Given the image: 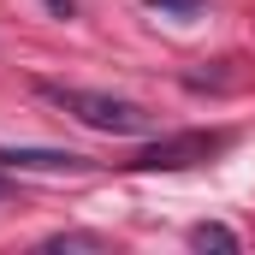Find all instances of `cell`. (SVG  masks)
Instances as JSON below:
<instances>
[{"label":"cell","instance_id":"obj_6","mask_svg":"<svg viewBox=\"0 0 255 255\" xmlns=\"http://www.w3.org/2000/svg\"><path fill=\"white\" fill-rule=\"evenodd\" d=\"M148 12H172V18H202V0H148Z\"/></svg>","mask_w":255,"mask_h":255},{"label":"cell","instance_id":"obj_7","mask_svg":"<svg viewBox=\"0 0 255 255\" xmlns=\"http://www.w3.org/2000/svg\"><path fill=\"white\" fill-rule=\"evenodd\" d=\"M48 6H54V12H60V18H71V0H48Z\"/></svg>","mask_w":255,"mask_h":255},{"label":"cell","instance_id":"obj_3","mask_svg":"<svg viewBox=\"0 0 255 255\" xmlns=\"http://www.w3.org/2000/svg\"><path fill=\"white\" fill-rule=\"evenodd\" d=\"M0 166H12V172H89L95 160H83L71 148H0Z\"/></svg>","mask_w":255,"mask_h":255},{"label":"cell","instance_id":"obj_2","mask_svg":"<svg viewBox=\"0 0 255 255\" xmlns=\"http://www.w3.org/2000/svg\"><path fill=\"white\" fill-rule=\"evenodd\" d=\"M220 148H226L220 130H184V136H160L154 148H142L136 166H142V172H172V166H196V160H208V154H220Z\"/></svg>","mask_w":255,"mask_h":255},{"label":"cell","instance_id":"obj_4","mask_svg":"<svg viewBox=\"0 0 255 255\" xmlns=\"http://www.w3.org/2000/svg\"><path fill=\"white\" fill-rule=\"evenodd\" d=\"M190 250H220V255H232V250H238V232L202 220V226H190Z\"/></svg>","mask_w":255,"mask_h":255},{"label":"cell","instance_id":"obj_5","mask_svg":"<svg viewBox=\"0 0 255 255\" xmlns=\"http://www.w3.org/2000/svg\"><path fill=\"white\" fill-rule=\"evenodd\" d=\"M48 250H107L95 232H60V238H48Z\"/></svg>","mask_w":255,"mask_h":255},{"label":"cell","instance_id":"obj_1","mask_svg":"<svg viewBox=\"0 0 255 255\" xmlns=\"http://www.w3.org/2000/svg\"><path fill=\"white\" fill-rule=\"evenodd\" d=\"M36 95L42 101H54L60 113H71L77 125L89 130H107V136H142V130L154 125L136 101H125V95H101V89H77V83H36Z\"/></svg>","mask_w":255,"mask_h":255},{"label":"cell","instance_id":"obj_8","mask_svg":"<svg viewBox=\"0 0 255 255\" xmlns=\"http://www.w3.org/2000/svg\"><path fill=\"white\" fill-rule=\"evenodd\" d=\"M0 196H6V184H0Z\"/></svg>","mask_w":255,"mask_h":255}]
</instances>
